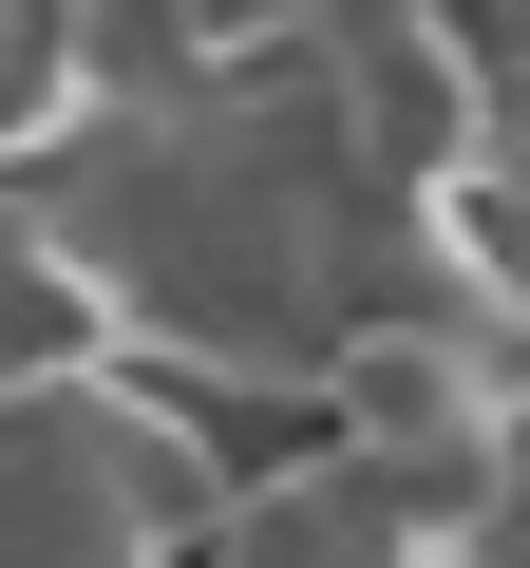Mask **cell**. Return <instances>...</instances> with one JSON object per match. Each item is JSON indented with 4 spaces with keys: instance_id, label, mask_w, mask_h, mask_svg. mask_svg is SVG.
I'll use <instances>...</instances> for the list:
<instances>
[{
    "instance_id": "6da1fadb",
    "label": "cell",
    "mask_w": 530,
    "mask_h": 568,
    "mask_svg": "<svg viewBox=\"0 0 530 568\" xmlns=\"http://www.w3.org/2000/svg\"><path fill=\"white\" fill-rule=\"evenodd\" d=\"M39 227L77 246L114 361L190 379L208 417H304L323 361L360 342V304L398 284V171L342 133V95L304 58H227V77H152L114 95L58 171H20Z\"/></svg>"
},
{
    "instance_id": "7a4b0ae2",
    "label": "cell",
    "mask_w": 530,
    "mask_h": 568,
    "mask_svg": "<svg viewBox=\"0 0 530 568\" xmlns=\"http://www.w3.org/2000/svg\"><path fill=\"white\" fill-rule=\"evenodd\" d=\"M227 511V417L152 361H58L0 398V549H208Z\"/></svg>"
},
{
    "instance_id": "3957f363",
    "label": "cell",
    "mask_w": 530,
    "mask_h": 568,
    "mask_svg": "<svg viewBox=\"0 0 530 568\" xmlns=\"http://www.w3.org/2000/svg\"><path fill=\"white\" fill-rule=\"evenodd\" d=\"M114 323H95V284H77V246L39 227V190H0V398L20 379H58V361H95Z\"/></svg>"
},
{
    "instance_id": "277c9868",
    "label": "cell",
    "mask_w": 530,
    "mask_h": 568,
    "mask_svg": "<svg viewBox=\"0 0 530 568\" xmlns=\"http://www.w3.org/2000/svg\"><path fill=\"white\" fill-rule=\"evenodd\" d=\"M473 549H530V379L492 398V493H473Z\"/></svg>"
}]
</instances>
